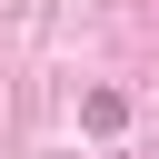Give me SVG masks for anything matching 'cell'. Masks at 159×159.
<instances>
[{
	"label": "cell",
	"instance_id": "6da1fadb",
	"mask_svg": "<svg viewBox=\"0 0 159 159\" xmlns=\"http://www.w3.org/2000/svg\"><path fill=\"white\" fill-rule=\"evenodd\" d=\"M80 119H89V129H99V139H109V129H119V119H129V99H119V89H89V99H80Z\"/></svg>",
	"mask_w": 159,
	"mask_h": 159
}]
</instances>
